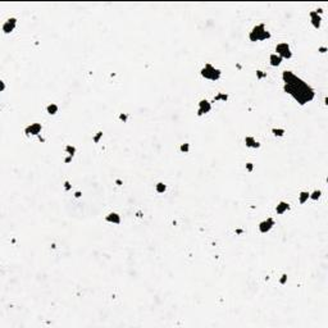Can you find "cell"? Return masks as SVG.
I'll return each mask as SVG.
<instances>
[{
  "mask_svg": "<svg viewBox=\"0 0 328 328\" xmlns=\"http://www.w3.org/2000/svg\"><path fill=\"white\" fill-rule=\"evenodd\" d=\"M64 190H66V191H69V190H70V183H69V181H66V182H64Z\"/></svg>",
  "mask_w": 328,
  "mask_h": 328,
  "instance_id": "25",
  "label": "cell"
},
{
  "mask_svg": "<svg viewBox=\"0 0 328 328\" xmlns=\"http://www.w3.org/2000/svg\"><path fill=\"white\" fill-rule=\"evenodd\" d=\"M188 150H190V145H188V144H182V145H181V151L182 153H188Z\"/></svg>",
  "mask_w": 328,
  "mask_h": 328,
  "instance_id": "22",
  "label": "cell"
},
{
  "mask_svg": "<svg viewBox=\"0 0 328 328\" xmlns=\"http://www.w3.org/2000/svg\"><path fill=\"white\" fill-rule=\"evenodd\" d=\"M310 19H311V24L315 30H319L320 24H322V17L320 14H318L317 10H311L310 12Z\"/></svg>",
  "mask_w": 328,
  "mask_h": 328,
  "instance_id": "8",
  "label": "cell"
},
{
  "mask_svg": "<svg viewBox=\"0 0 328 328\" xmlns=\"http://www.w3.org/2000/svg\"><path fill=\"white\" fill-rule=\"evenodd\" d=\"M72 158H73V156H69V155H68V158L64 159V163H69L70 160H72Z\"/></svg>",
  "mask_w": 328,
  "mask_h": 328,
  "instance_id": "28",
  "label": "cell"
},
{
  "mask_svg": "<svg viewBox=\"0 0 328 328\" xmlns=\"http://www.w3.org/2000/svg\"><path fill=\"white\" fill-rule=\"evenodd\" d=\"M127 118H128V117H127V114H121V115H119V119H121V121H123V122H126V121H127Z\"/></svg>",
  "mask_w": 328,
  "mask_h": 328,
  "instance_id": "27",
  "label": "cell"
},
{
  "mask_svg": "<svg viewBox=\"0 0 328 328\" xmlns=\"http://www.w3.org/2000/svg\"><path fill=\"white\" fill-rule=\"evenodd\" d=\"M272 133L274 135V136H277V137H282L286 133V131L283 130V128H273Z\"/></svg>",
  "mask_w": 328,
  "mask_h": 328,
  "instance_id": "19",
  "label": "cell"
},
{
  "mask_svg": "<svg viewBox=\"0 0 328 328\" xmlns=\"http://www.w3.org/2000/svg\"><path fill=\"white\" fill-rule=\"evenodd\" d=\"M227 100H228L227 94H222V92H219V94H217L214 96V101H227Z\"/></svg>",
  "mask_w": 328,
  "mask_h": 328,
  "instance_id": "18",
  "label": "cell"
},
{
  "mask_svg": "<svg viewBox=\"0 0 328 328\" xmlns=\"http://www.w3.org/2000/svg\"><path fill=\"white\" fill-rule=\"evenodd\" d=\"M155 191L158 192V194H164V192L167 191V186L164 185L163 182H159L155 185Z\"/></svg>",
  "mask_w": 328,
  "mask_h": 328,
  "instance_id": "16",
  "label": "cell"
},
{
  "mask_svg": "<svg viewBox=\"0 0 328 328\" xmlns=\"http://www.w3.org/2000/svg\"><path fill=\"white\" fill-rule=\"evenodd\" d=\"M66 153L68 154L69 156H73L76 154V147L72 146V145H67L66 146Z\"/></svg>",
  "mask_w": 328,
  "mask_h": 328,
  "instance_id": "20",
  "label": "cell"
},
{
  "mask_svg": "<svg viewBox=\"0 0 328 328\" xmlns=\"http://www.w3.org/2000/svg\"><path fill=\"white\" fill-rule=\"evenodd\" d=\"M211 110V104L209 103L208 100H200V103H199V109H197V115H204L209 113V112Z\"/></svg>",
  "mask_w": 328,
  "mask_h": 328,
  "instance_id": "7",
  "label": "cell"
},
{
  "mask_svg": "<svg viewBox=\"0 0 328 328\" xmlns=\"http://www.w3.org/2000/svg\"><path fill=\"white\" fill-rule=\"evenodd\" d=\"M201 77H204L205 80H209V81H218L222 76L221 69L215 68L211 64H205L204 67L200 70Z\"/></svg>",
  "mask_w": 328,
  "mask_h": 328,
  "instance_id": "3",
  "label": "cell"
},
{
  "mask_svg": "<svg viewBox=\"0 0 328 328\" xmlns=\"http://www.w3.org/2000/svg\"><path fill=\"white\" fill-rule=\"evenodd\" d=\"M282 80L285 82V91L290 94L300 105H305L313 101L315 98V91L311 89L304 80L297 77L291 70H285L282 73Z\"/></svg>",
  "mask_w": 328,
  "mask_h": 328,
  "instance_id": "1",
  "label": "cell"
},
{
  "mask_svg": "<svg viewBox=\"0 0 328 328\" xmlns=\"http://www.w3.org/2000/svg\"><path fill=\"white\" fill-rule=\"evenodd\" d=\"M282 60H283V59H282V58L279 57V55H277L276 53L272 54V55L269 57V63H271L272 67H278L279 64L282 63Z\"/></svg>",
  "mask_w": 328,
  "mask_h": 328,
  "instance_id": "13",
  "label": "cell"
},
{
  "mask_svg": "<svg viewBox=\"0 0 328 328\" xmlns=\"http://www.w3.org/2000/svg\"><path fill=\"white\" fill-rule=\"evenodd\" d=\"M245 145L247 147H251V149H259V147H260V144L251 136H246L245 137Z\"/></svg>",
  "mask_w": 328,
  "mask_h": 328,
  "instance_id": "12",
  "label": "cell"
},
{
  "mask_svg": "<svg viewBox=\"0 0 328 328\" xmlns=\"http://www.w3.org/2000/svg\"><path fill=\"white\" fill-rule=\"evenodd\" d=\"M286 282H287V274H282L281 279H279V283H281V285H285Z\"/></svg>",
  "mask_w": 328,
  "mask_h": 328,
  "instance_id": "23",
  "label": "cell"
},
{
  "mask_svg": "<svg viewBox=\"0 0 328 328\" xmlns=\"http://www.w3.org/2000/svg\"><path fill=\"white\" fill-rule=\"evenodd\" d=\"M105 221L109 222V223H113V224H121V215L113 211V213H109L105 217Z\"/></svg>",
  "mask_w": 328,
  "mask_h": 328,
  "instance_id": "10",
  "label": "cell"
},
{
  "mask_svg": "<svg viewBox=\"0 0 328 328\" xmlns=\"http://www.w3.org/2000/svg\"><path fill=\"white\" fill-rule=\"evenodd\" d=\"M75 196H76V197H80V196H81V191H77L75 194Z\"/></svg>",
  "mask_w": 328,
  "mask_h": 328,
  "instance_id": "31",
  "label": "cell"
},
{
  "mask_svg": "<svg viewBox=\"0 0 328 328\" xmlns=\"http://www.w3.org/2000/svg\"><path fill=\"white\" fill-rule=\"evenodd\" d=\"M320 195H322V191H320V190H315V191H313V192H311V194L309 195V199H311V200H314V201H317V200H319V199H320Z\"/></svg>",
  "mask_w": 328,
  "mask_h": 328,
  "instance_id": "17",
  "label": "cell"
},
{
  "mask_svg": "<svg viewBox=\"0 0 328 328\" xmlns=\"http://www.w3.org/2000/svg\"><path fill=\"white\" fill-rule=\"evenodd\" d=\"M319 51H320V53H326V51H327V47H326V46L320 47V49H319Z\"/></svg>",
  "mask_w": 328,
  "mask_h": 328,
  "instance_id": "29",
  "label": "cell"
},
{
  "mask_svg": "<svg viewBox=\"0 0 328 328\" xmlns=\"http://www.w3.org/2000/svg\"><path fill=\"white\" fill-rule=\"evenodd\" d=\"M15 26H17V19H15V18H9L8 21L3 24V31H4V33H10V32L14 31Z\"/></svg>",
  "mask_w": 328,
  "mask_h": 328,
  "instance_id": "9",
  "label": "cell"
},
{
  "mask_svg": "<svg viewBox=\"0 0 328 328\" xmlns=\"http://www.w3.org/2000/svg\"><path fill=\"white\" fill-rule=\"evenodd\" d=\"M271 36H272L271 32L265 30V26L263 23L255 26V27L253 28V31L249 33V38H250V41H253V43H255V41L268 40V38H271Z\"/></svg>",
  "mask_w": 328,
  "mask_h": 328,
  "instance_id": "2",
  "label": "cell"
},
{
  "mask_svg": "<svg viewBox=\"0 0 328 328\" xmlns=\"http://www.w3.org/2000/svg\"><path fill=\"white\" fill-rule=\"evenodd\" d=\"M101 137H103V132H101V131H99V132L94 136V139H92V140H94V142H95V144H99V141H100Z\"/></svg>",
  "mask_w": 328,
  "mask_h": 328,
  "instance_id": "21",
  "label": "cell"
},
{
  "mask_svg": "<svg viewBox=\"0 0 328 328\" xmlns=\"http://www.w3.org/2000/svg\"><path fill=\"white\" fill-rule=\"evenodd\" d=\"M256 76H258V78H263V77H265L267 75H265V73H263L262 70H256Z\"/></svg>",
  "mask_w": 328,
  "mask_h": 328,
  "instance_id": "26",
  "label": "cell"
},
{
  "mask_svg": "<svg viewBox=\"0 0 328 328\" xmlns=\"http://www.w3.org/2000/svg\"><path fill=\"white\" fill-rule=\"evenodd\" d=\"M58 110H59V107H58L57 104H54V103H51V104H49L46 107V112L50 115H55L58 113Z\"/></svg>",
  "mask_w": 328,
  "mask_h": 328,
  "instance_id": "15",
  "label": "cell"
},
{
  "mask_svg": "<svg viewBox=\"0 0 328 328\" xmlns=\"http://www.w3.org/2000/svg\"><path fill=\"white\" fill-rule=\"evenodd\" d=\"M41 131H43V126L40 123H32L30 126L26 127L24 133L27 136H38L41 133Z\"/></svg>",
  "mask_w": 328,
  "mask_h": 328,
  "instance_id": "5",
  "label": "cell"
},
{
  "mask_svg": "<svg viewBox=\"0 0 328 328\" xmlns=\"http://www.w3.org/2000/svg\"><path fill=\"white\" fill-rule=\"evenodd\" d=\"M253 169H254L253 163H246V170L247 172H253Z\"/></svg>",
  "mask_w": 328,
  "mask_h": 328,
  "instance_id": "24",
  "label": "cell"
},
{
  "mask_svg": "<svg viewBox=\"0 0 328 328\" xmlns=\"http://www.w3.org/2000/svg\"><path fill=\"white\" fill-rule=\"evenodd\" d=\"M276 54L279 55L282 59H290L292 57V51L290 49V45L287 43H279L276 46Z\"/></svg>",
  "mask_w": 328,
  "mask_h": 328,
  "instance_id": "4",
  "label": "cell"
},
{
  "mask_svg": "<svg viewBox=\"0 0 328 328\" xmlns=\"http://www.w3.org/2000/svg\"><path fill=\"white\" fill-rule=\"evenodd\" d=\"M0 83H1V91H4V90H5V82H4V81H1Z\"/></svg>",
  "mask_w": 328,
  "mask_h": 328,
  "instance_id": "30",
  "label": "cell"
},
{
  "mask_svg": "<svg viewBox=\"0 0 328 328\" xmlns=\"http://www.w3.org/2000/svg\"><path fill=\"white\" fill-rule=\"evenodd\" d=\"M287 210H290V204L286 201H281L278 202V205L276 207V211H277V214H285Z\"/></svg>",
  "mask_w": 328,
  "mask_h": 328,
  "instance_id": "11",
  "label": "cell"
},
{
  "mask_svg": "<svg viewBox=\"0 0 328 328\" xmlns=\"http://www.w3.org/2000/svg\"><path fill=\"white\" fill-rule=\"evenodd\" d=\"M309 195H310L309 191H301L299 194V202L300 204H305V202L309 200Z\"/></svg>",
  "mask_w": 328,
  "mask_h": 328,
  "instance_id": "14",
  "label": "cell"
},
{
  "mask_svg": "<svg viewBox=\"0 0 328 328\" xmlns=\"http://www.w3.org/2000/svg\"><path fill=\"white\" fill-rule=\"evenodd\" d=\"M274 224H276L274 219H272V218H268V219H265V221L260 222L259 226H258V228H259L260 233H268L269 231H271L272 228L274 227Z\"/></svg>",
  "mask_w": 328,
  "mask_h": 328,
  "instance_id": "6",
  "label": "cell"
}]
</instances>
